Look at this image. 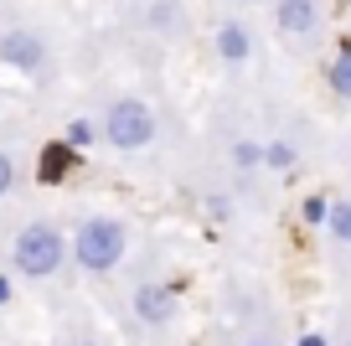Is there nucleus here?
<instances>
[{
  "label": "nucleus",
  "instance_id": "0eeeda50",
  "mask_svg": "<svg viewBox=\"0 0 351 346\" xmlns=\"http://www.w3.org/2000/svg\"><path fill=\"white\" fill-rule=\"evenodd\" d=\"M217 57H222V62H232V67L248 62V57H253V32L243 21H222L217 26Z\"/></svg>",
  "mask_w": 351,
  "mask_h": 346
},
{
  "label": "nucleus",
  "instance_id": "39448f33",
  "mask_svg": "<svg viewBox=\"0 0 351 346\" xmlns=\"http://www.w3.org/2000/svg\"><path fill=\"white\" fill-rule=\"evenodd\" d=\"M274 26L285 36H310L320 26V0H274Z\"/></svg>",
  "mask_w": 351,
  "mask_h": 346
},
{
  "label": "nucleus",
  "instance_id": "9b49d317",
  "mask_svg": "<svg viewBox=\"0 0 351 346\" xmlns=\"http://www.w3.org/2000/svg\"><path fill=\"white\" fill-rule=\"evenodd\" d=\"M300 346H326V341H320V336H305V341H300Z\"/></svg>",
  "mask_w": 351,
  "mask_h": 346
},
{
  "label": "nucleus",
  "instance_id": "423d86ee",
  "mask_svg": "<svg viewBox=\"0 0 351 346\" xmlns=\"http://www.w3.org/2000/svg\"><path fill=\"white\" fill-rule=\"evenodd\" d=\"M134 310H140L145 325H165L176 315V295L160 290V284H140V290H134Z\"/></svg>",
  "mask_w": 351,
  "mask_h": 346
},
{
  "label": "nucleus",
  "instance_id": "7ed1b4c3",
  "mask_svg": "<svg viewBox=\"0 0 351 346\" xmlns=\"http://www.w3.org/2000/svg\"><path fill=\"white\" fill-rule=\"evenodd\" d=\"M99 130H104V145H114V150H145L160 130V119H155V108L145 98H114L104 108Z\"/></svg>",
  "mask_w": 351,
  "mask_h": 346
},
{
  "label": "nucleus",
  "instance_id": "6e6552de",
  "mask_svg": "<svg viewBox=\"0 0 351 346\" xmlns=\"http://www.w3.org/2000/svg\"><path fill=\"white\" fill-rule=\"evenodd\" d=\"M326 227L336 233L341 243H351V202H330L326 207Z\"/></svg>",
  "mask_w": 351,
  "mask_h": 346
},
{
  "label": "nucleus",
  "instance_id": "1a4fd4ad",
  "mask_svg": "<svg viewBox=\"0 0 351 346\" xmlns=\"http://www.w3.org/2000/svg\"><path fill=\"white\" fill-rule=\"evenodd\" d=\"M326 78H330V88H336L341 98H351V52H341L336 62H330V73H326Z\"/></svg>",
  "mask_w": 351,
  "mask_h": 346
},
{
  "label": "nucleus",
  "instance_id": "f8f14e48",
  "mask_svg": "<svg viewBox=\"0 0 351 346\" xmlns=\"http://www.w3.org/2000/svg\"><path fill=\"white\" fill-rule=\"evenodd\" d=\"M243 346H274V341H243Z\"/></svg>",
  "mask_w": 351,
  "mask_h": 346
},
{
  "label": "nucleus",
  "instance_id": "9d476101",
  "mask_svg": "<svg viewBox=\"0 0 351 346\" xmlns=\"http://www.w3.org/2000/svg\"><path fill=\"white\" fill-rule=\"evenodd\" d=\"M11 186H16V161L11 150H0V196H11Z\"/></svg>",
  "mask_w": 351,
  "mask_h": 346
},
{
  "label": "nucleus",
  "instance_id": "f03ea898",
  "mask_svg": "<svg viewBox=\"0 0 351 346\" xmlns=\"http://www.w3.org/2000/svg\"><path fill=\"white\" fill-rule=\"evenodd\" d=\"M124 249H130V227H124L119 217H88L73 233V259H77V269H88V274H109L114 264L124 259Z\"/></svg>",
  "mask_w": 351,
  "mask_h": 346
},
{
  "label": "nucleus",
  "instance_id": "20e7f679",
  "mask_svg": "<svg viewBox=\"0 0 351 346\" xmlns=\"http://www.w3.org/2000/svg\"><path fill=\"white\" fill-rule=\"evenodd\" d=\"M0 62L21 67V73H42L47 67V42L36 32H26V26H16V32L0 36Z\"/></svg>",
  "mask_w": 351,
  "mask_h": 346
},
{
  "label": "nucleus",
  "instance_id": "ddd939ff",
  "mask_svg": "<svg viewBox=\"0 0 351 346\" xmlns=\"http://www.w3.org/2000/svg\"><path fill=\"white\" fill-rule=\"evenodd\" d=\"M238 5H248V0H238Z\"/></svg>",
  "mask_w": 351,
  "mask_h": 346
},
{
  "label": "nucleus",
  "instance_id": "f257e3e1",
  "mask_svg": "<svg viewBox=\"0 0 351 346\" xmlns=\"http://www.w3.org/2000/svg\"><path fill=\"white\" fill-rule=\"evenodd\" d=\"M67 253H73V243H67L62 227L47 222V217L26 222L21 233H16V243H11V264H16V274H26V279H52V274L67 264Z\"/></svg>",
  "mask_w": 351,
  "mask_h": 346
}]
</instances>
